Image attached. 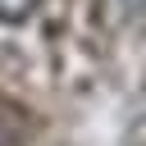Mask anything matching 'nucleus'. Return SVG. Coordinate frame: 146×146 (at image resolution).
Here are the masks:
<instances>
[{
	"label": "nucleus",
	"instance_id": "1",
	"mask_svg": "<svg viewBox=\"0 0 146 146\" xmlns=\"http://www.w3.org/2000/svg\"><path fill=\"white\" fill-rule=\"evenodd\" d=\"M36 5H41V0H0V23L18 27V23H27V18L36 14Z\"/></svg>",
	"mask_w": 146,
	"mask_h": 146
},
{
	"label": "nucleus",
	"instance_id": "3",
	"mask_svg": "<svg viewBox=\"0 0 146 146\" xmlns=\"http://www.w3.org/2000/svg\"><path fill=\"white\" fill-rule=\"evenodd\" d=\"M0 146H5V132H0Z\"/></svg>",
	"mask_w": 146,
	"mask_h": 146
},
{
	"label": "nucleus",
	"instance_id": "2",
	"mask_svg": "<svg viewBox=\"0 0 146 146\" xmlns=\"http://www.w3.org/2000/svg\"><path fill=\"white\" fill-rule=\"evenodd\" d=\"M123 14H146V0H119Z\"/></svg>",
	"mask_w": 146,
	"mask_h": 146
}]
</instances>
